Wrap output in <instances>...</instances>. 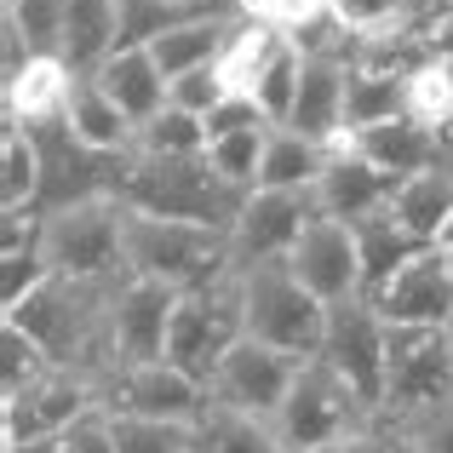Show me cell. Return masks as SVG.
Segmentation results:
<instances>
[{
  "instance_id": "6da1fadb",
  "label": "cell",
  "mask_w": 453,
  "mask_h": 453,
  "mask_svg": "<svg viewBox=\"0 0 453 453\" xmlns=\"http://www.w3.org/2000/svg\"><path fill=\"white\" fill-rule=\"evenodd\" d=\"M110 299L115 288H87V281L52 276L0 321L29 333L52 356V367H87V373L110 379Z\"/></svg>"
},
{
  "instance_id": "7a4b0ae2",
  "label": "cell",
  "mask_w": 453,
  "mask_h": 453,
  "mask_svg": "<svg viewBox=\"0 0 453 453\" xmlns=\"http://www.w3.org/2000/svg\"><path fill=\"white\" fill-rule=\"evenodd\" d=\"M127 276L166 281V288H178V293H201V288H212V281L235 276L230 230L127 207Z\"/></svg>"
},
{
  "instance_id": "3957f363",
  "label": "cell",
  "mask_w": 453,
  "mask_h": 453,
  "mask_svg": "<svg viewBox=\"0 0 453 453\" xmlns=\"http://www.w3.org/2000/svg\"><path fill=\"white\" fill-rule=\"evenodd\" d=\"M41 258L64 281L121 288L127 281V201L92 196V201H75V207L41 212Z\"/></svg>"
},
{
  "instance_id": "277c9868",
  "label": "cell",
  "mask_w": 453,
  "mask_h": 453,
  "mask_svg": "<svg viewBox=\"0 0 453 453\" xmlns=\"http://www.w3.org/2000/svg\"><path fill=\"white\" fill-rule=\"evenodd\" d=\"M121 201L127 207H144V212H166V219L230 230L247 196H235V189L212 173L207 155H127Z\"/></svg>"
},
{
  "instance_id": "5b68a950",
  "label": "cell",
  "mask_w": 453,
  "mask_h": 453,
  "mask_svg": "<svg viewBox=\"0 0 453 453\" xmlns=\"http://www.w3.org/2000/svg\"><path fill=\"white\" fill-rule=\"evenodd\" d=\"M242 281V327L247 339L270 344L281 356H321V339H327V304L304 288L299 276L281 265H253V270H235Z\"/></svg>"
},
{
  "instance_id": "8992f818",
  "label": "cell",
  "mask_w": 453,
  "mask_h": 453,
  "mask_svg": "<svg viewBox=\"0 0 453 453\" xmlns=\"http://www.w3.org/2000/svg\"><path fill=\"white\" fill-rule=\"evenodd\" d=\"M276 442L288 453H316L339 436H356V431H379V413L333 373L321 356L299 362V379H293L288 402H281L276 419Z\"/></svg>"
},
{
  "instance_id": "52a82bcc",
  "label": "cell",
  "mask_w": 453,
  "mask_h": 453,
  "mask_svg": "<svg viewBox=\"0 0 453 453\" xmlns=\"http://www.w3.org/2000/svg\"><path fill=\"white\" fill-rule=\"evenodd\" d=\"M110 408V379L87 367H46L18 396H0V453H23L46 436L69 431L75 419Z\"/></svg>"
},
{
  "instance_id": "ba28073f",
  "label": "cell",
  "mask_w": 453,
  "mask_h": 453,
  "mask_svg": "<svg viewBox=\"0 0 453 453\" xmlns=\"http://www.w3.org/2000/svg\"><path fill=\"white\" fill-rule=\"evenodd\" d=\"M247 339L242 327V281L224 276L201 293H184L178 299V316H173V339H166V362L184 367L189 379L212 385L219 362Z\"/></svg>"
},
{
  "instance_id": "9c48e42d",
  "label": "cell",
  "mask_w": 453,
  "mask_h": 453,
  "mask_svg": "<svg viewBox=\"0 0 453 453\" xmlns=\"http://www.w3.org/2000/svg\"><path fill=\"white\" fill-rule=\"evenodd\" d=\"M453 402V350L448 327H390V362H385V408L379 425H402L425 408Z\"/></svg>"
},
{
  "instance_id": "30bf717a",
  "label": "cell",
  "mask_w": 453,
  "mask_h": 453,
  "mask_svg": "<svg viewBox=\"0 0 453 453\" xmlns=\"http://www.w3.org/2000/svg\"><path fill=\"white\" fill-rule=\"evenodd\" d=\"M321 362L367 402L385 408V362H390V321L373 310V299H350L327 310V339H321Z\"/></svg>"
},
{
  "instance_id": "8fae6325",
  "label": "cell",
  "mask_w": 453,
  "mask_h": 453,
  "mask_svg": "<svg viewBox=\"0 0 453 453\" xmlns=\"http://www.w3.org/2000/svg\"><path fill=\"white\" fill-rule=\"evenodd\" d=\"M310 219H321L310 189H253L230 224V265L235 270L281 265L310 230Z\"/></svg>"
},
{
  "instance_id": "7c38bea8",
  "label": "cell",
  "mask_w": 453,
  "mask_h": 453,
  "mask_svg": "<svg viewBox=\"0 0 453 453\" xmlns=\"http://www.w3.org/2000/svg\"><path fill=\"white\" fill-rule=\"evenodd\" d=\"M184 293L166 281H144L127 276L110 299V373L121 367H144V362H166V339H173V316Z\"/></svg>"
},
{
  "instance_id": "4fadbf2b",
  "label": "cell",
  "mask_w": 453,
  "mask_h": 453,
  "mask_svg": "<svg viewBox=\"0 0 453 453\" xmlns=\"http://www.w3.org/2000/svg\"><path fill=\"white\" fill-rule=\"evenodd\" d=\"M293 379H299V356H281L258 339H242L230 356L219 362L207 396L219 408H235V413H253V419H276L281 402H288Z\"/></svg>"
},
{
  "instance_id": "5bb4252c",
  "label": "cell",
  "mask_w": 453,
  "mask_h": 453,
  "mask_svg": "<svg viewBox=\"0 0 453 453\" xmlns=\"http://www.w3.org/2000/svg\"><path fill=\"white\" fill-rule=\"evenodd\" d=\"M207 408H212L207 385L189 379L184 367H173V362H144V367L110 373V413H138V419H161V425L196 431Z\"/></svg>"
},
{
  "instance_id": "9a60e30c",
  "label": "cell",
  "mask_w": 453,
  "mask_h": 453,
  "mask_svg": "<svg viewBox=\"0 0 453 453\" xmlns=\"http://www.w3.org/2000/svg\"><path fill=\"white\" fill-rule=\"evenodd\" d=\"M288 270L316 293L321 304H350L367 299V281H362V247H356L350 224H333V219H310V230L299 235V247L288 253Z\"/></svg>"
},
{
  "instance_id": "2e32d148",
  "label": "cell",
  "mask_w": 453,
  "mask_h": 453,
  "mask_svg": "<svg viewBox=\"0 0 453 453\" xmlns=\"http://www.w3.org/2000/svg\"><path fill=\"white\" fill-rule=\"evenodd\" d=\"M373 310L390 327H448L453 321V270H448L442 247L419 253L413 265H402L373 293Z\"/></svg>"
},
{
  "instance_id": "e0dca14e",
  "label": "cell",
  "mask_w": 453,
  "mask_h": 453,
  "mask_svg": "<svg viewBox=\"0 0 453 453\" xmlns=\"http://www.w3.org/2000/svg\"><path fill=\"white\" fill-rule=\"evenodd\" d=\"M316 212L321 219H333V224H367V219H379V212L390 207V196H396V178H385L373 161H362L350 144H333L327 155V173L316 178Z\"/></svg>"
},
{
  "instance_id": "ac0fdd59",
  "label": "cell",
  "mask_w": 453,
  "mask_h": 453,
  "mask_svg": "<svg viewBox=\"0 0 453 453\" xmlns=\"http://www.w3.org/2000/svg\"><path fill=\"white\" fill-rule=\"evenodd\" d=\"M75 69L64 58H29V64L6 69L0 75V98H6V127H29V133H46V127L64 121L69 92H75Z\"/></svg>"
},
{
  "instance_id": "d6986e66",
  "label": "cell",
  "mask_w": 453,
  "mask_h": 453,
  "mask_svg": "<svg viewBox=\"0 0 453 453\" xmlns=\"http://www.w3.org/2000/svg\"><path fill=\"white\" fill-rule=\"evenodd\" d=\"M92 81H98L104 98H110L133 127L155 121V115L166 110V92H173V81L161 75V64H155L150 46H115V52L92 69Z\"/></svg>"
},
{
  "instance_id": "ffe728a7",
  "label": "cell",
  "mask_w": 453,
  "mask_h": 453,
  "mask_svg": "<svg viewBox=\"0 0 453 453\" xmlns=\"http://www.w3.org/2000/svg\"><path fill=\"white\" fill-rule=\"evenodd\" d=\"M344 81H350V64L344 58H310L304 52V81L299 98H293L288 127L316 144H344Z\"/></svg>"
},
{
  "instance_id": "44dd1931",
  "label": "cell",
  "mask_w": 453,
  "mask_h": 453,
  "mask_svg": "<svg viewBox=\"0 0 453 453\" xmlns=\"http://www.w3.org/2000/svg\"><path fill=\"white\" fill-rule=\"evenodd\" d=\"M58 127H64L81 150H92V155H133V144H138V127L127 121L110 98H104V87L92 75L75 81L69 110H64V121H58Z\"/></svg>"
},
{
  "instance_id": "7402d4cb",
  "label": "cell",
  "mask_w": 453,
  "mask_h": 453,
  "mask_svg": "<svg viewBox=\"0 0 453 453\" xmlns=\"http://www.w3.org/2000/svg\"><path fill=\"white\" fill-rule=\"evenodd\" d=\"M362 161H373L385 178H413V173H431V166H442L436 161V133H425L419 121H408V115H396V121H385V127H367V133H350L344 138Z\"/></svg>"
},
{
  "instance_id": "603a6c76",
  "label": "cell",
  "mask_w": 453,
  "mask_h": 453,
  "mask_svg": "<svg viewBox=\"0 0 453 453\" xmlns=\"http://www.w3.org/2000/svg\"><path fill=\"white\" fill-rule=\"evenodd\" d=\"M121 46V0H69L64 12V64L92 75Z\"/></svg>"
},
{
  "instance_id": "cb8c5ba5",
  "label": "cell",
  "mask_w": 453,
  "mask_h": 453,
  "mask_svg": "<svg viewBox=\"0 0 453 453\" xmlns=\"http://www.w3.org/2000/svg\"><path fill=\"white\" fill-rule=\"evenodd\" d=\"M64 12L69 0H6V69L29 58H64Z\"/></svg>"
},
{
  "instance_id": "d4e9b609",
  "label": "cell",
  "mask_w": 453,
  "mask_h": 453,
  "mask_svg": "<svg viewBox=\"0 0 453 453\" xmlns=\"http://www.w3.org/2000/svg\"><path fill=\"white\" fill-rule=\"evenodd\" d=\"M41 184H46V161H41V133L29 127H6L0 133V219L41 207Z\"/></svg>"
},
{
  "instance_id": "484cf974",
  "label": "cell",
  "mask_w": 453,
  "mask_h": 453,
  "mask_svg": "<svg viewBox=\"0 0 453 453\" xmlns=\"http://www.w3.org/2000/svg\"><path fill=\"white\" fill-rule=\"evenodd\" d=\"M390 212H396L402 230H413L419 242H442L448 219H453V173L448 166H431V173H413L396 184V196H390Z\"/></svg>"
},
{
  "instance_id": "4316f807",
  "label": "cell",
  "mask_w": 453,
  "mask_h": 453,
  "mask_svg": "<svg viewBox=\"0 0 453 453\" xmlns=\"http://www.w3.org/2000/svg\"><path fill=\"white\" fill-rule=\"evenodd\" d=\"M327 144L293 133V127H270L265 161H258V189H316V178L327 173Z\"/></svg>"
},
{
  "instance_id": "83f0119b",
  "label": "cell",
  "mask_w": 453,
  "mask_h": 453,
  "mask_svg": "<svg viewBox=\"0 0 453 453\" xmlns=\"http://www.w3.org/2000/svg\"><path fill=\"white\" fill-rule=\"evenodd\" d=\"M356 247H362V281H367V299H373L379 288H385L390 276H396L402 265H413L419 253H431V242H419L413 230H402L396 212H379V219L356 224Z\"/></svg>"
},
{
  "instance_id": "f1b7e54d",
  "label": "cell",
  "mask_w": 453,
  "mask_h": 453,
  "mask_svg": "<svg viewBox=\"0 0 453 453\" xmlns=\"http://www.w3.org/2000/svg\"><path fill=\"white\" fill-rule=\"evenodd\" d=\"M288 46H293L288 35L265 29V23H242V29H235V41L224 46V58H219L224 92H230V98H258V81L270 75V64H276Z\"/></svg>"
},
{
  "instance_id": "f546056e",
  "label": "cell",
  "mask_w": 453,
  "mask_h": 453,
  "mask_svg": "<svg viewBox=\"0 0 453 453\" xmlns=\"http://www.w3.org/2000/svg\"><path fill=\"white\" fill-rule=\"evenodd\" d=\"M402 81L408 75H385V69L350 64V81H344V138L408 115V87H402Z\"/></svg>"
},
{
  "instance_id": "4dcf8cb0",
  "label": "cell",
  "mask_w": 453,
  "mask_h": 453,
  "mask_svg": "<svg viewBox=\"0 0 453 453\" xmlns=\"http://www.w3.org/2000/svg\"><path fill=\"white\" fill-rule=\"evenodd\" d=\"M189 453H288L276 442V425L253 419V413H235L212 402L201 413V425L189 431Z\"/></svg>"
},
{
  "instance_id": "1f68e13d",
  "label": "cell",
  "mask_w": 453,
  "mask_h": 453,
  "mask_svg": "<svg viewBox=\"0 0 453 453\" xmlns=\"http://www.w3.org/2000/svg\"><path fill=\"white\" fill-rule=\"evenodd\" d=\"M402 87H408V121L442 138V127H453V58L431 52L419 69H408Z\"/></svg>"
},
{
  "instance_id": "d6a6232c",
  "label": "cell",
  "mask_w": 453,
  "mask_h": 453,
  "mask_svg": "<svg viewBox=\"0 0 453 453\" xmlns=\"http://www.w3.org/2000/svg\"><path fill=\"white\" fill-rule=\"evenodd\" d=\"M265 138H270V127H247V133H230V138H219V144H207L212 173H219L224 184L235 189V196H253V189H258V161H265Z\"/></svg>"
},
{
  "instance_id": "836d02e7",
  "label": "cell",
  "mask_w": 453,
  "mask_h": 453,
  "mask_svg": "<svg viewBox=\"0 0 453 453\" xmlns=\"http://www.w3.org/2000/svg\"><path fill=\"white\" fill-rule=\"evenodd\" d=\"M133 155H207V127H201L196 115H184V110L166 104L155 121L138 127Z\"/></svg>"
},
{
  "instance_id": "e575fe53",
  "label": "cell",
  "mask_w": 453,
  "mask_h": 453,
  "mask_svg": "<svg viewBox=\"0 0 453 453\" xmlns=\"http://www.w3.org/2000/svg\"><path fill=\"white\" fill-rule=\"evenodd\" d=\"M235 12L247 23H265V29L288 35V41H304V35H316L333 18L327 0H235Z\"/></svg>"
},
{
  "instance_id": "d590c367",
  "label": "cell",
  "mask_w": 453,
  "mask_h": 453,
  "mask_svg": "<svg viewBox=\"0 0 453 453\" xmlns=\"http://www.w3.org/2000/svg\"><path fill=\"white\" fill-rule=\"evenodd\" d=\"M46 367H52V356H46L23 327L0 321V396H18V390H23V385H35Z\"/></svg>"
},
{
  "instance_id": "8d00e7d4",
  "label": "cell",
  "mask_w": 453,
  "mask_h": 453,
  "mask_svg": "<svg viewBox=\"0 0 453 453\" xmlns=\"http://www.w3.org/2000/svg\"><path fill=\"white\" fill-rule=\"evenodd\" d=\"M110 436H115V453H189L184 425L138 419V413H110Z\"/></svg>"
},
{
  "instance_id": "74e56055",
  "label": "cell",
  "mask_w": 453,
  "mask_h": 453,
  "mask_svg": "<svg viewBox=\"0 0 453 453\" xmlns=\"http://www.w3.org/2000/svg\"><path fill=\"white\" fill-rule=\"evenodd\" d=\"M327 12L356 35V41H367V35H396L402 23H408V0H327Z\"/></svg>"
},
{
  "instance_id": "f35d334b",
  "label": "cell",
  "mask_w": 453,
  "mask_h": 453,
  "mask_svg": "<svg viewBox=\"0 0 453 453\" xmlns=\"http://www.w3.org/2000/svg\"><path fill=\"white\" fill-rule=\"evenodd\" d=\"M23 453H115V436H110V408L87 413V419H75L69 431L46 436V442L23 448Z\"/></svg>"
},
{
  "instance_id": "ab89813d",
  "label": "cell",
  "mask_w": 453,
  "mask_h": 453,
  "mask_svg": "<svg viewBox=\"0 0 453 453\" xmlns=\"http://www.w3.org/2000/svg\"><path fill=\"white\" fill-rule=\"evenodd\" d=\"M224 98H230V92H224V81H219V64L178 75V81H173V92H166V104H173V110H184V115H196V121H207V115L219 110Z\"/></svg>"
},
{
  "instance_id": "60d3db41",
  "label": "cell",
  "mask_w": 453,
  "mask_h": 453,
  "mask_svg": "<svg viewBox=\"0 0 453 453\" xmlns=\"http://www.w3.org/2000/svg\"><path fill=\"white\" fill-rule=\"evenodd\" d=\"M385 431H396L413 453H453V402L425 408V413H413V419H402V425H385Z\"/></svg>"
},
{
  "instance_id": "b9f144b4",
  "label": "cell",
  "mask_w": 453,
  "mask_h": 453,
  "mask_svg": "<svg viewBox=\"0 0 453 453\" xmlns=\"http://www.w3.org/2000/svg\"><path fill=\"white\" fill-rule=\"evenodd\" d=\"M201 127H207V144H219V138H230V133H247V127H270V121H265V110H258L253 98H224Z\"/></svg>"
},
{
  "instance_id": "7bdbcfd3",
  "label": "cell",
  "mask_w": 453,
  "mask_h": 453,
  "mask_svg": "<svg viewBox=\"0 0 453 453\" xmlns=\"http://www.w3.org/2000/svg\"><path fill=\"white\" fill-rule=\"evenodd\" d=\"M316 453H385V431H356V436H339V442L316 448Z\"/></svg>"
},
{
  "instance_id": "ee69618b",
  "label": "cell",
  "mask_w": 453,
  "mask_h": 453,
  "mask_svg": "<svg viewBox=\"0 0 453 453\" xmlns=\"http://www.w3.org/2000/svg\"><path fill=\"white\" fill-rule=\"evenodd\" d=\"M436 247H453V219H448V230H442V242H436Z\"/></svg>"
},
{
  "instance_id": "f6af8a7d",
  "label": "cell",
  "mask_w": 453,
  "mask_h": 453,
  "mask_svg": "<svg viewBox=\"0 0 453 453\" xmlns=\"http://www.w3.org/2000/svg\"><path fill=\"white\" fill-rule=\"evenodd\" d=\"M442 258H448V270H453V247H442Z\"/></svg>"
},
{
  "instance_id": "bcb514c9",
  "label": "cell",
  "mask_w": 453,
  "mask_h": 453,
  "mask_svg": "<svg viewBox=\"0 0 453 453\" xmlns=\"http://www.w3.org/2000/svg\"><path fill=\"white\" fill-rule=\"evenodd\" d=\"M448 350H453V321H448Z\"/></svg>"
},
{
  "instance_id": "7dc6e473",
  "label": "cell",
  "mask_w": 453,
  "mask_h": 453,
  "mask_svg": "<svg viewBox=\"0 0 453 453\" xmlns=\"http://www.w3.org/2000/svg\"><path fill=\"white\" fill-rule=\"evenodd\" d=\"M448 6H453V0H448Z\"/></svg>"
}]
</instances>
